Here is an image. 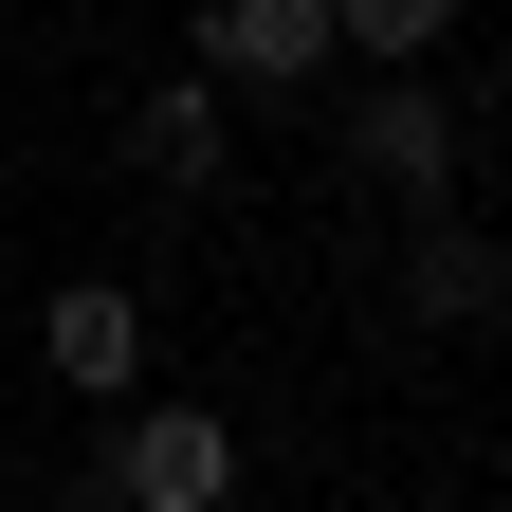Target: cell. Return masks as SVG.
Returning a JSON list of instances; mask_svg holds the SVG:
<instances>
[{
    "instance_id": "1",
    "label": "cell",
    "mask_w": 512,
    "mask_h": 512,
    "mask_svg": "<svg viewBox=\"0 0 512 512\" xmlns=\"http://www.w3.org/2000/svg\"><path fill=\"white\" fill-rule=\"evenodd\" d=\"M110 494H128V512H220V494H238V439H220L202 403H147V421L110 439Z\"/></svg>"
},
{
    "instance_id": "2",
    "label": "cell",
    "mask_w": 512,
    "mask_h": 512,
    "mask_svg": "<svg viewBox=\"0 0 512 512\" xmlns=\"http://www.w3.org/2000/svg\"><path fill=\"white\" fill-rule=\"evenodd\" d=\"M37 366H55V384H128V366H147V311H128L110 275H74V293L37 311Z\"/></svg>"
},
{
    "instance_id": "3",
    "label": "cell",
    "mask_w": 512,
    "mask_h": 512,
    "mask_svg": "<svg viewBox=\"0 0 512 512\" xmlns=\"http://www.w3.org/2000/svg\"><path fill=\"white\" fill-rule=\"evenodd\" d=\"M202 55H220V74H256V92H293L311 55H330V0H220Z\"/></svg>"
},
{
    "instance_id": "4",
    "label": "cell",
    "mask_w": 512,
    "mask_h": 512,
    "mask_svg": "<svg viewBox=\"0 0 512 512\" xmlns=\"http://www.w3.org/2000/svg\"><path fill=\"white\" fill-rule=\"evenodd\" d=\"M348 147H366L384 183H421V202H439V183H458V110H439V92H366Z\"/></svg>"
},
{
    "instance_id": "5",
    "label": "cell",
    "mask_w": 512,
    "mask_h": 512,
    "mask_svg": "<svg viewBox=\"0 0 512 512\" xmlns=\"http://www.w3.org/2000/svg\"><path fill=\"white\" fill-rule=\"evenodd\" d=\"M128 165L147 183H220V92H147L128 110Z\"/></svg>"
},
{
    "instance_id": "6",
    "label": "cell",
    "mask_w": 512,
    "mask_h": 512,
    "mask_svg": "<svg viewBox=\"0 0 512 512\" xmlns=\"http://www.w3.org/2000/svg\"><path fill=\"white\" fill-rule=\"evenodd\" d=\"M403 293L439 311V330H458V311H494V293H512V256H494V238H458V220H439V238L403 256Z\"/></svg>"
},
{
    "instance_id": "7",
    "label": "cell",
    "mask_w": 512,
    "mask_h": 512,
    "mask_svg": "<svg viewBox=\"0 0 512 512\" xmlns=\"http://www.w3.org/2000/svg\"><path fill=\"white\" fill-rule=\"evenodd\" d=\"M458 0H330V55H439Z\"/></svg>"
}]
</instances>
